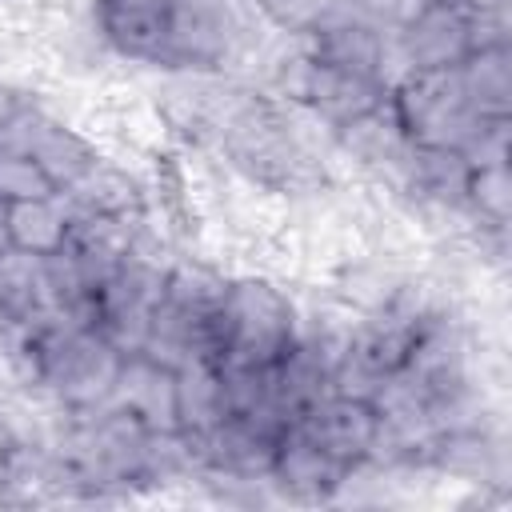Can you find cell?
Returning a JSON list of instances; mask_svg holds the SVG:
<instances>
[{
    "instance_id": "1",
    "label": "cell",
    "mask_w": 512,
    "mask_h": 512,
    "mask_svg": "<svg viewBox=\"0 0 512 512\" xmlns=\"http://www.w3.org/2000/svg\"><path fill=\"white\" fill-rule=\"evenodd\" d=\"M296 336V288L268 272H232L220 304L216 364L272 368Z\"/></svg>"
},
{
    "instance_id": "2",
    "label": "cell",
    "mask_w": 512,
    "mask_h": 512,
    "mask_svg": "<svg viewBox=\"0 0 512 512\" xmlns=\"http://www.w3.org/2000/svg\"><path fill=\"white\" fill-rule=\"evenodd\" d=\"M168 240L156 236L148 228V236L116 264V272L100 284L96 304H92V324L124 352H140L148 320L164 296V280H168Z\"/></svg>"
},
{
    "instance_id": "3",
    "label": "cell",
    "mask_w": 512,
    "mask_h": 512,
    "mask_svg": "<svg viewBox=\"0 0 512 512\" xmlns=\"http://www.w3.org/2000/svg\"><path fill=\"white\" fill-rule=\"evenodd\" d=\"M388 104L404 128V136L416 144V148H464L480 124L488 116H480L464 88H460V76L456 68H440V72H404L392 92H388Z\"/></svg>"
},
{
    "instance_id": "4",
    "label": "cell",
    "mask_w": 512,
    "mask_h": 512,
    "mask_svg": "<svg viewBox=\"0 0 512 512\" xmlns=\"http://www.w3.org/2000/svg\"><path fill=\"white\" fill-rule=\"evenodd\" d=\"M468 52H472V12L460 0H424L412 12V20L392 36V56L400 76L456 68Z\"/></svg>"
},
{
    "instance_id": "5",
    "label": "cell",
    "mask_w": 512,
    "mask_h": 512,
    "mask_svg": "<svg viewBox=\"0 0 512 512\" xmlns=\"http://www.w3.org/2000/svg\"><path fill=\"white\" fill-rule=\"evenodd\" d=\"M344 476H348V464L324 452L300 424H288L280 432L272 468H268L276 504H332Z\"/></svg>"
},
{
    "instance_id": "6",
    "label": "cell",
    "mask_w": 512,
    "mask_h": 512,
    "mask_svg": "<svg viewBox=\"0 0 512 512\" xmlns=\"http://www.w3.org/2000/svg\"><path fill=\"white\" fill-rule=\"evenodd\" d=\"M168 4L172 0H88V16L116 60L160 72L168 44Z\"/></svg>"
},
{
    "instance_id": "7",
    "label": "cell",
    "mask_w": 512,
    "mask_h": 512,
    "mask_svg": "<svg viewBox=\"0 0 512 512\" xmlns=\"http://www.w3.org/2000/svg\"><path fill=\"white\" fill-rule=\"evenodd\" d=\"M304 52L316 64L328 68H344V72H360V76H380L388 84H396L400 68L392 56V40L380 36L376 28L360 24L356 16H348L344 8H336L328 20H320L312 32H304Z\"/></svg>"
},
{
    "instance_id": "8",
    "label": "cell",
    "mask_w": 512,
    "mask_h": 512,
    "mask_svg": "<svg viewBox=\"0 0 512 512\" xmlns=\"http://www.w3.org/2000/svg\"><path fill=\"white\" fill-rule=\"evenodd\" d=\"M388 92H392V84L380 76H360V72H344V68H328V64L308 60L296 104L304 112H312L328 132H340L344 124L384 108Z\"/></svg>"
},
{
    "instance_id": "9",
    "label": "cell",
    "mask_w": 512,
    "mask_h": 512,
    "mask_svg": "<svg viewBox=\"0 0 512 512\" xmlns=\"http://www.w3.org/2000/svg\"><path fill=\"white\" fill-rule=\"evenodd\" d=\"M292 424H300L324 452H332L348 468L368 460L372 448H376V436H380L376 408L368 400H360V396H340V392H328L324 400H316Z\"/></svg>"
},
{
    "instance_id": "10",
    "label": "cell",
    "mask_w": 512,
    "mask_h": 512,
    "mask_svg": "<svg viewBox=\"0 0 512 512\" xmlns=\"http://www.w3.org/2000/svg\"><path fill=\"white\" fill-rule=\"evenodd\" d=\"M152 432H176V372L144 352L124 356L112 400Z\"/></svg>"
},
{
    "instance_id": "11",
    "label": "cell",
    "mask_w": 512,
    "mask_h": 512,
    "mask_svg": "<svg viewBox=\"0 0 512 512\" xmlns=\"http://www.w3.org/2000/svg\"><path fill=\"white\" fill-rule=\"evenodd\" d=\"M56 316L44 256L4 248L0 252V332L36 328Z\"/></svg>"
},
{
    "instance_id": "12",
    "label": "cell",
    "mask_w": 512,
    "mask_h": 512,
    "mask_svg": "<svg viewBox=\"0 0 512 512\" xmlns=\"http://www.w3.org/2000/svg\"><path fill=\"white\" fill-rule=\"evenodd\" d=\"M4 228H8V248L32 252V256H52L72 236V208L60 192L44 196V200L4 204Z\"/></svg>"
},
{
    "instance_id": "13",
    "label": "cell",
    "mask_w": 512,
    "mask_h": 512,
    "mask_svg": "<svg viewBox=\"0 0 512 512\" xmlns=\"http://www.w3.org/2000/svg\"><path fill=\"white\" fill-rule=\"evenodd\" d=\"M456 76H460L468 104L480 116H488V120L512 116V44L472 48L456 64Z\"/></svg>"
},
{
    "instance_id": "14",
    "label": "cell",
    "mask_w": 512,
    "mask_h": 512,
    "mask_svg": "<svg viewBox=\"0 0 512 512\" xmlns=\"http://www.w3.org/2000/svg\"><path fill=\"white\" fill-rule=\"evenodd\" d=\"M176 372V432L200 436L228 416L224 380L216 360H184Z\"/></svg>"
},
{
    "instance_id": "15",
    "label": "cell",
    "mask_w": 512,
    "mask_h": 512,
    "mask_svg": "<svg viewBox=\"0 0 512 512\" xmlns=\"http://www.w3.org/2000/svg\"><path fill=\"white\" fill-rule=\"evenodd\" d=\"M464 208L480 228L512 224V164H480L468 172Z\"/></svg>"
},
{
    "instance_id": "16",
    "label": "cell",
    "mask_w": 512,
    "mask_h": 512,
    "mask_svg": "<svg viewBox=\"0 0 512 512\" xmlns=\"http://www.w3.org/2000/svg\"><path fill=\"white\" fill-rule=\"evenodd\" d=\"M44 196H56V184L44 176V168L20 148H0V204L44 200Z\"/></svg>"
},
{
    "instance_id": "17",
    "label": "cell",
    "mask_w": 512,
    "mask_h": 512,
    "mask_svg": "<svg viewBox=\"0 0 512 512\" xmlns=\"http://www.w3.org/2000/svg\"><path fill=\"white\" fill-rule=\"evenodd\" d=\"M252 4L268 20V28L288 32V36L312 32L320 20H328L340 8V0H252Z\"/></svg>"
},
{
    "instance_id": "18",
    "label": "cell",
    "mask_w": 512,
    "mask_h": 512,
    "mask_svg": "<svg viewBox=\"0 0 512 512\" xmlns=\"http://www.w3.org/2000/svg\"><path fill=\"white\" fill-rule=\"evenodd\" d=\"M420 4H424V0H340V8H344L348 16H356L360 24L376 28V32L388 36V40L412 20V12H416Z\"/></svg>"
},
{
    "instance_id": "19",
    "label": "cell",
    "mask_w": 512,
    "mask_h": 512,
    "mask_svg": "<svg viewBox=\"0 0 512 512\" xmlns=\"http://www.w3.org/2000/svg\"><path fill=\"white\" fill-rule=\"evenodd\" d=\"M508 136H512V116L504 120H484L480 132L460 148V156L480 168V164H508Z\"/></svg>"
},
{
    "instance_id": "20",
    "label": "cell",
    "mask_w": 512,
    "mask_h": 512,
    "mask_svg": "<svg viewBox=\"0 0 512 512\" xmlns=\"http://www.w3.org/2000/svg\"><path fill=\"white\" fill-rule=\"evenodd\" d=\"M468 12H512V0H460Z\"/></svg>"
},
{
    "instance_id": "21",
    "label": "cell",
    "mask_w": 512,
    "mask_h": 512,
    "mask_svg": "<svg viewBox=\"0 0 512 512\" xmlns=\"http://www.w3.org/2000/svg\"><path fill=\"white\" fill-rule=\"evenodd\" d=\"M8 248V228H4V204H0V252Z\"/></svg>"
},
{
    "instance_id": "22",
    "label": "cell",
    "mask_w": 512,
    "mask_h": 512,
    "mask_svg": "<svg viewBox=\"0 0 512 512\" xmlns=\"http://www.w3.org/2000/svg\"><path fill=\"white\" fill-rule=\"evenodd\" d=\"M0 368H4V348H0Z\"/></svg>"
}]
</instances>
